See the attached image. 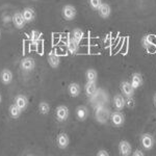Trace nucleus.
<instances>
[{
  "label": "nucleus",
  "mask_w": 156,
  "mask_h": 156,
  "mask_svg": "<svg viewBox=\"0 0 156 156\" xmlns=\"http://www.w3.org/2000/svg\"><path fill=\"white\" fill-rule=\"evenodd\" d=\"M70 115V110L66 105H59L55 109V117L58 122H65Z\"/></svg>",
  "instance_id": "3"
},
{
  "label": "nucleus",
  "mask_w": 156,
  "mask_h": 156,
  "mask_svg": "<svg viewBox=\"0 0 156 156\" xmlns=\"http://www.w3.org/2000/svg\"><path fill=\"white\" fill-rule=\"evenodd\" d=\"M14 103L23 112L28 106V99H27V97L25 95H18V96H16V98H15Z\"/></svg>",
  "instance_id": "13"
},
{
  "label": "nucleus",
  "mask_w": 156,
  "mask_h": 156,
  "mask_svg": "<svg viewBox=\"0 0 156 156\" xmlns=\"http://www.w3.org/2000/svg\"><path fill=\"white\" fill-rule=\"evenodd\" d=\"M83 36H84L83 31H82V30L80 29V28L73 29V31H72V37L75 40V41H77L78 43H80V42H81V40L83 39Z\"/></svg>",
  "instance_id": "27"
},
{
  "label": "nucleus",
  "mask_w": 156,
  "mask_h": 156,
  "mask_svg": "<svg viewBox=\"0 0 156 156\" xmlns=\"http://www.w3.org/2000/svg\"><path fill=\"white\" fill-rule=\"evenodd\" d=\"M1 101H2V97H1V94H0V104H1Z\"/></svg>",
  "instance_id": "33"
},
{
  "label": "nucleus",
  "mask_w": 156,
  "mask_h": 156,
  "mask_svg": "<svg viewBox=\"0 0 156 156\" xmlns=\"http://www.w3.org/2000/svg\"><path fill=\"white\" fill-rule=\"evenodd\" d=\"M95 102H97L99 105H103V103L107 101V95L103 90H97V92L95 93V95L93 97H90Z\"/></svg>",
  "instance_id": "17"
},
{
  "label": "nucleus",
  "mask_w": 156,
  "mask_h": 156,
  "mask_svg": "<svg viewBox=\"0 0 156 156\" xmlns=\"http://www.w3.org/2000/svg\"><path fill=\"white\" fill-rule=\"evenodd\" d=\"M68 93L73 98H76L79 96L80 93H81V87H80L79 83H77V82H71L69 84V87H68Z\"/></svg>",
  "instance_id": "18"
},
{
  "label": "nucleus",
  "mask_w": 156,
  "mask_h": 156,
  "mask_svg": "<svg viewBox=\"0 0 156 156\" xmlns=\"http://www.w3.org/2000/svg\"><path fill=\"white\" fill-rule=\"evenodd\" d=\"M97 83L96 82H90V81H87V84L84 87V92H85V95L87 97H93L95 95V93L97 92Z\"/></svg>",
  "instance_id": "20"
},
{
  "label": "nucleus",
  "mask_w": 156,
  "mask_h": 156,
  "mask_svg": "<svg viewBox=\"0 0 156 156\" xmlns=\"http://www.w3.org/2000/svg\"><path fill=\"white\" fill-rule=\"evenodd\" d=\"M143 82H144V80H143V76L142 74H140V73H133L132 76H131V84L132 87H134L135 90L138 89V87H140L143 85Z\"/></svg>",
  "instance_id": "21"
},
{
  "label": "nucleus",
  "mask_w": 156,
  "mask_h": 156,
  "mask_svg": "<svg viewBox=\"0 0 156 156\" xmlns=\"http://www.w3.org/2000/svg\"><path fill=\"white\" fill-rule=\"evenodd\" d=\"M0 37H1V30H0Z\"/></svg>",
  "instance_id": "34"
},
{
  "label": "nucleus",
  "mask_w": 156,
  "mask_h": 156,
  "mask_svg": "<svg viewBox=\"0 0 156 156\" xmlns=\"http://www.w3.org/2000/svg\"><path fill=\"white\" fill-rule=\"evenodd\" d=\"M121 87V92L123 93V95H124V96H126L127 98L128 97H133L135 89L132 87L131 82L122 81V82H121V87Z\"/></svg>",
  "instance_id": "10"
},
{
  "label": "nucleus",
  "mask_w": 156,
  "mask_h": 156,
  "mask_svg": "<svg viewBox=\"0 0 156 156\" xmlns=\"http://www.w3.org/2000/svg\"><path fill=\"white\" fill-rule=\"evenodd\" d=\"M153 104H154V106L156 107V94L154 95V97H153Z\"/></svg>",
  "instance_id": "32"
},
{
  "label": "nucleus",
  "mask_w": 156,
  "mask_h": 156,
  "mask_svg": "<svg viewBox=\"0 0 156 156\" xmlns=\"http://www.w3.org/2000/svg\"><path fill=\"white\" fill-rule=\"evenodd\" d=\"M112 102H114V106L117 110H122L123 108L126 106V100H125L124 96L121 94L115 95Z\"/></svg>",
  "instance_id": "16"
},
{
  "label": "nucleus",
  "mask_w": 156,
  "mask_h": 156,
  "mask_svg": "<svg viewBox=\"0 0 156 156\" xmlns=\"http://www.w3.org/2000/svg\"><path fill=\"white\" fill-rule=\"evenodd\" d=\"M9 115H11L12 119H18L22 114V110L20 109L15 103H12L11 106L9 107Z\"/></svg>",
  "instance_id": "23"
},
{
  "label": "nucleus",
  "mask_w": 156,
  "mask_h": 156,
  "mask_svg": "<svg viewBox=\"0 0 156 156\" xmlns=\"http://www.w3.org/2000/svg\"><path fill=\"white\" fill-rule=\"evenodd\" d=\"M42 39V34L37 30H31L29 34V40H30V43H32L34 45H37V43L41 41Z\"/></svg>",
  "instance_id": "25"
},
{
  "label": "nucleus",
  "mask_w": 156,
  "mask_h": 156,
  "mask_svg": "<svg viewBox=\"0 0 156 156\" xmlns=\"http://www.w3.org/2000/svg\"><path fill=\"white\" fill-rule=\"evenodd\" d=\"M98 12H99V16L103 19H107L112 15V7L108 3H104L102 2V4L98 9Z\"/></svg>",
  "instance_id": "14"
},
{
  "label": "nucleus",
  "mask_w": 156,
  "mask_h": 156,
  "mask_svg": "<svg viewBox=\"0 0 156 156\" xmlns=\"http://www.w3.org/2000/svg\"><path fill=\"white\" fill-rule=\"evenodd\" d=\"M140 144L145 150H152L155 145L154 137L150 134V133H144L140 136Z\"/></svg>",
  "instance_id": "5"
},
{
  "label": "nucleus",
  "mask_w": 156,
  "mask_h": 156,
  "mask_svg": "<svg viewBox=\"0 0 156 156\" xmlns=\"http://www.w3.org/2000/svg\"><path fill=\"white\" fill-rule=\"evenodd\" d=\"M67 48L69 50L70 53H72V54L77 53L78 50H79V43L77 41H75L73 37H71V39L68 40V42H67Z\"/></svg>",
  "instance_id": "22"
},
{
  "label": "nucleus",
  "mask_w": 156,
  "mask_h": 156,
  "mask_svg": "<svg viewBox=\"0 0 156 156\" xmlns=\"http://www.w3.org/2000/svg\"><path fill=\"white\" fill-rule=\"evenodd\" d=\"M76 9H75V6L71 5V4H66V5L62 6V15L64 17V19L67 20V21H72L76 17Z\"/></svg>",
  "instance_id": "4"
},
{
  "label": "nucleus",
  "mask_w": 156,
  "mask_h": 156,
  "mask_svg": "<svg viewBox=\"0 0 156 156\" xmlns=\"http://www.w3.org/2000/svg\"><path fill=\"white\" fill-rule=\"evenodd\" d=\"M142 44L145 48H149L151 45L153 44V37L152 36H146L143 37L142 40Z\"/></svg>",
  "instance_id": "28"
},
{
  "label": "nucleus",
  "mask_w": 156,
  "mask_h": 156,
  "mask_svg": "<svg viewBox=\"0 0 156 156\" xmlns=\"http://www.w3.org/2000/svg\"><path fill=\"white\" fill-rule=\"evenodd\" d=\"M20 68L24 72H31L36 68V60L31 56L23 57L20 62Z\"/></svg>",
  "instance_id": "2"
},
{
  "label": "nucleus",
  "mask_w": 156,
  "mask_h": 156,
  "mask_svg": "<svg viewBox=\"0 0 156 156\" xmlns=\"http://www.w3.org/2000/svg\"><path fill=\"white\" fill-rule=\"evenodd\" d=\"M34 1H37V0H34Z\"/></svg>",
  "instance_id": "35"
},
{
  "label": "nucleus",
  "mask_w": 156,
  "mask_h": 156,
  "mask_svg": "<svg viewBox=\"0 0 156 156\" xmlns=\"http://www.w3.org/2000/svg\"><path fill=\"white\" fill-rule=\"evenodd\" d=\"M14 79V74L9 69H3L0 72V81L3 84H11Z\"/></svg>",
  "instance_id": "11"
},
{
  "label": "nucleus",
  "mask_w": 156,
  "mask_h": 156,
  "mask_svg": "<svg viewBox=\"0 0 156 156\" xmlns=\"http://www.w3.org/2000/svg\"><path fill=\"white\" fill-rule=\"evenodd\" d=\"M118 150H119L120 155L122 156H129L132 154V146L126 140H123L119 143Z\"/></svg>",
  "instance_id": "6"
},
{
  "label": "nucleus",
  "mask_w": 156,
  "mask_h": 156,
  "mask_svg": "<svg viewBox=\"0 0 156 156\" xmlns=\"http://www.w3.org/2000/svg\"><path fill=\"white\" fill-rule=\"evenodd\" d=\"M47 60H48V64L50 65V67L53 68V69L58 68L59 64H60L59 56L56 53H54V52H50L48 57H47Z\"/></svg>",
  "instance_id": "19"
},
{
  "label": "nucleus",
  "mask_w": 156,
  "mask_h": 156,
  "mask_svg": "<svg viewBox=\"0 0 156 156\" xmlns=\"http://www.w3.org/2000/svg\"><path fill=\"white\" fill-rule=\"evenodd\" d=\"M110 120H112V123L117 127H121L125 122V117L120 110H117V112H112L110 115Z\"/></svg>",
  "instance_id": "9"
},
{
  "label": "nucleus",
  "mask_w": 156,
  "mask_h": 156,
  "mask_svg": "<svg viewBox=\"0 0 156 156\" xmlns=\"http://www.w3.org/2000/svg\"><path fill=\"white\" fill-rule=\"evenodd\" d=\"M37 108H39L40 114H42V115H48L50 112V105H49V103L46 101L40 102Z\"/></svg>",
  "instance_id": "26"
},
{
  "label": "nucleus",
  "mask_w": 156,
  "mask_h": 156,
  "mask_svg": "<svg viewBox=\"0 0 156 156\" xmlns=\"http://www.w3.org/2000/svg\"><path fill=\"white\" fill-rule=\"evenodd\" d=\"M110 115H112L110 110L105 106H103V105L97 106L96 110H95V119L100 124L107 123V121L110 119Z\"/></svg>",
  "instance_id": "1"
},
{
  "label": "nucleus",
  "mask_w": 156,
  "mask_h": 156,
  "mask_svg": "<svg viewBox=\"0 0 156 156\" xmlns=\"http://www.w3.org/2000/svg\"><path fill=\"white\" fill-rule=\"evenodd\" d=\"M75 115H76V118L78 121H81V122H83L87 119V117H89V108L87 106H84V105H80V106H78L76 108V110H75Z\"/></svg>",
  "instance_id": "12"
},
{
  "label": "nucleus",
  "mask_w": 156,
  "mask_h": 156,
  "mask_svg": "<svg viewBox=\"0 0 156 156\" xmlns=\"http://www.w3.org/2000/svg\"><path fill=\"white\" fill-rule=\"evenodd\" d=\"M89 4L94 11H98V9L102 4V0H89Z\"/></svg>",
  "instance_id": "29"
},
{
  "label": "nucleus",
  "mask_w": 156,
  "mask_h": 156,
  "mask_svg": "<svg viewBox=\"0 0 156 156\" xmlns=\"http://www.w3.org/2000/svg\"><path fill=\"white\" fill-rule=\"evenodd\" d=\"M97 155L98 156H109V153H108V151L105 149H100L97 152Z\"/></svg>",
  "instance_id": "30"
},
{
  "label": "nucleus",
  "mask_w": 156,
  "mask_h": 156,
  "mask_svg": "<svg viewBox=\"0 0 156 156\" xmlns=\"http://www.w3.org/2000/svg\"><path fill=\"white\" fill-rule=\"evenodd\" d=\"M12 24L14 26L16 27L17 29H22L24 28L25 24H26V21H25L24 17H23V14L21 12H17L12 15Z\"/></svg>",
  "instance_id": "7"
},
{
  "label": "nucleus",
  "mask_w": 156,
  "mask_h": 156,
  "mask_svg": "<svg viewBox=\"0 0 156 156\" xmlns=\"http://www.w3.org/2000/svg\"><path fill=\"white\" fill-rule=\"evenodd\" d=\"M56 144L57 147L62 150H65L68 148V146L70 144V137L67 133L65 132H60L56 137Z\"/></svg>",
  "instance_id": "8"
},
{
  "label": "nucleus",
  "mask_w": 156,
  "mask_h": 156,
  "mask_svg": "<svg viewBox=\"0 0 156 156\" xmlns=\"http://www.w3.org/2000/svg\"><path fill=\"white\" fill-rule=\"evenodd\" d=\"M132 155L133 156H144V153L140 150H135L134 152H132Z\"/></svg>",
  "instance_id": "31"
},
{
  "label": "nucleus",
  "mask_w": 156,
  "mask_h": 156,
  "mask_svg": "<svg viewBox=\"0 0 156 156\" xmlns=\"http://www.w3.org/2000/svg\"><path fill=\"white\" fill-rule=\"evenodd\" d=\"M85 79L90 82H96L98 79V73L95 69H89L85 72Z\"/></svg>",
  "instance_id": "24"
},
{
  "label": "nucleus",
  "mask_w": 156,
  "mask_h": 156,
  "mask_svg": "<svg viewBox=\"0 0 156 156\" xmlns=\"http://www.w3.org/2000/svg\"><path fill=\"white\" fill-rule=\"evenodd\" d=\"M22 14H23L26 23H31L36 19V12H34V9L32 7H25L22 11Z\"/></svg>",
  "instance_id": "15"
}]
</instances>
